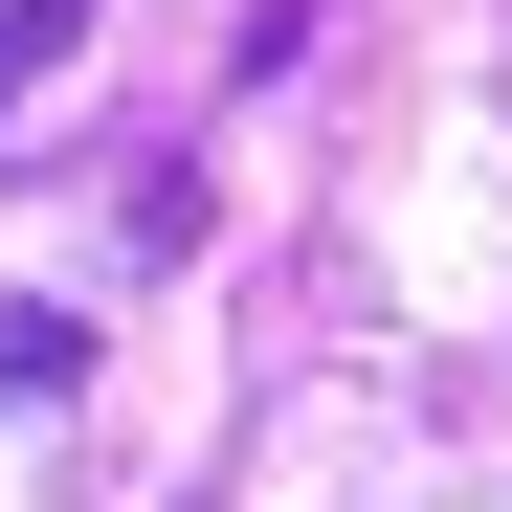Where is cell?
Masks as SVG:
<instances>
[{"instance_id":"1","label":"cell","mask_w":512,"mask_h":512,"mask_svg":"<svg viewBox=\"0 0 512 512\" xmlns=\"http://www.w3.org/2000/svg\"><path fill=\"white\" fill-rule=\"evenodd\" d=\"M67 23H90V0H0V90H45V67H67Z\"/></svg>"}]
</instances>
